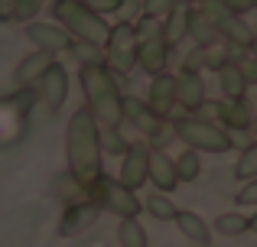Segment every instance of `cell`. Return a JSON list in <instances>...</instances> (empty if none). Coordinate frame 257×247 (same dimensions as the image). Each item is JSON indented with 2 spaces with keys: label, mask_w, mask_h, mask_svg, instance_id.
<instances>
[{
  "label": "cell",
  "mask_w": 257,
  "mask_h": 247,
  "mask_svg": "<svg viewBox=\"0 0 257 247\" xmlns=\"http://www.w3.org/2000/svg\"><path fill=\"white\" fill-rule=\"evenodd\" d=\"M65 159H69V172L82 185H91L104 172V153H101V143H98V121L85 104L78 111H72L69 124H65Z\"/></svg>",
  "instance_id": "obj_1"
},
{
  "label": "cell",
  "mask_w": 257,
  "mask_h": 247,
  "mask_svg": "<svg viewBox=\"0 0 257 247\" xmlns=\"http://www.w3.org/2000/svg\"><path fill=\"white\" fill-rule=\"evenodd\" d=\"M78 85L85 95V108L94 114L101 127H120L124 124V91H120V78L114 75L107 65H91V69H78Z\"/></svg>",
  "instance_id": "obj_2"
},
{
  "label": "cell",
  "mask_w": 257,
  "mask_h": 247,
  "mask_svg": "<svg viewBox=\"0 0 257 247\" xmlns=\"http://www.w3.org/2000/svg\"><path fill=\"white\" fill-rule=\"evenodd\" d=\"M52 20H56L72 39H85V43H94V46H104L107 36H111L107 17L94 13L82 0H56V4H52Z\"/></svg>",
  "instance_id": "obj_3"
},
{
  "label": "cell",
  "mask_w": 257,
  "mask_h": 247,
  "mask_svg": "<svg viewBox=\"0 0 257 247\" xmlns=\"http://www.w3.org/2000/svg\"><path fill=\"white\" fill-rule=\"evenodd\" d=\"M170 127H173V137H179L189 150L215 153V156L234 150V133H228L218 121H205L199 114H176Z\"/></svg>",
  "instance_id": "obj_4"
},
{
  "label": "cell",
  "mask_w": 257,
  "mask_h": 247,
  "mask_svg": "<svg viewBox=\"0 0 257 247\" xmlns=\"http://www.w3.org/2000/svg\"><path fill=\"white\" fill-rule=\"evenodd\" d=\"M134 30H137V69H144L150 78L166 72L170 59H173V49L163 36V23L150 20V17H140L134 23Z\"/></svg>",
  "instance_id": "obj_5"
},
{
  "label": "cell",
  "mask_w": 257,
  "mask_h": 247,
  "mask_svg": "<svg viewBox=\"0 0 257 247\" xmlns=\"http://www.w3.org/2000/svg\"><path fill=\"white\" fill-rule=\"evenodd\" d=\"M195 7L212 20V26L218 30V36H221V43H225V46L241 49V52H251V46H254V39H257V30L247 23L244 17H238V13L228 10L225 0H199Z\"/></svg>",
  "instance_id": "obj_6"
},
{
  "label": "cell",
  "mask_w": 257,
  "mask_h": 247,
  "mask_svg": "<svg viewBox=\"0 0 257 247\" xmlns=\"http://www.w3.org/2000/svg\"><path fill=\"white\" fill-rule=\"evenodd\" d=\"M88 198H91L101 211H111V215H117V218H137L140 211H144V202L137 198V192L127 189L120 179L107 176V172H101V176L88 185Z\"/></svg>",
  "instance_id": "obj_7"
},
{
  "label": "cell",
  "mask_w": 257,
  "mask_h": 247,
  "mask_svg": "<svg viewBox=\"0 0 257 247\" xmlns=\"http://www.w3.org/2000/svg\"><path fill=\"white\" fill-rule=\"evenodd\" d=\"M104 65L124 82L134 69H137V30L127 20L111 23V36L104 43Z\"/></svg>",
  "instance_id": "obj_8"
},
{
  "label": "cell",
  "mask_w": 257,
  "mask_h": 247,
  "mask_svg": "<svg viewBox=\"0 0 257 247\" xmlns=\"http://www.w3.org/2000/svg\"><path fill=\"white\" fill-rule=\"evenodd\" d=\"M33 104H36L33 88H17V95L0 98V143H13V140L23 137Z\"/></svg>",
  "instance_id": "obj_9"
},
{
  "label": "cell",
  "mask_w": 257,
  "mask_h": 247,
  "mask_svg": "<svg viewBox=\"0 0 257 247\" xmlns=\"http://www.w3.org/2000/svg\"><path fill=\"white\" fill-rule=\"evenodd\" d=\"M124 124H131L134 130H140V137L147 140V143H166V137L173 133L170 121H163V117H157L150 111V104L144 101V98L137 95H124Z\"/></svg>",
  "instance_id": "obj_10"
},
{
  "label": "cell",
  "mask_w": 257,
  "mask_h": 247,
  "mask_svg": "<svg viewBox=\"0 0 257 247\" xmlns=\"http://www.w3.org/2000/svg\"><path fill=\"white\" fill-rule=\"evenodd\" d=\"M33 91H36V104L46 111V114H59L65 104V98H69V72H65L62 62H52L49 69L43 72V78H39L36 85H33Z\"/></svg>",
  "instance_id": "obj_11"
},
{
  "label": "cell",
  "mask_w": 257,
  "mask_h": 247,
  "mask_svg": "<svg viewBox=\"0 0 257 247\" xmlns=\"http://www.w3.org/2000/svg\"><path fill=\"white\" fill-rule=\"evenodd\" d=\"M150 150L153 146L147 143V140H134L131 146H127V153L120 156V182L127 185V189H144L147 179H150Z\"/></svg>",
  "instance_id": "obj_12"
},
{
  "label": "cell",
  "mask_w": 257,
  "mask_h": 247,
  "mask_svg": "<svg viewBox=\"0 0 257 247\" xmlns=\"http://www.w3.org/2000/svg\"><path fill=\"white\" fill-rule=\"evenodd\" d=\"M26 39H30L36 49L52 52V56L69 52V46H72V36L56 23V20H52V23H46V20H33V23H26Z\"/></svg>",
  "instance_id": "obj_13"
},
{
  "label": "cell",
  "mask_w": 257,
  "mask_h": 247,
  "mask_svg": "<svg viewBox=\"0 0 257 247\" xmlns=\"http://www.w3.org/2000/svg\"><path fill=\"white\" fill-rule=\"evenodd\" d=\"M150 104V111L163 121H173V111H176V75L173 72H160V75L150 78V95L144 98Z\"/></svg>",
  "instance_id": "obj_14"
},
{
  "label": "cell",
  "mask_w": 257,
  "mask_h": 247,
  "mask_svg": "<svg viewBox=\"0 0 257 247\" xmlns=\"http://www.w3.org/2000/svg\"><path fill=\"white\" fill-rule=\"evenodd\" d=\"M228 133H247L254 127V111L247 98H218V117H215Z\"/></svg>",
  "instance_id": "obj_15"
},
{
  "label": "cell",
  "mask_w": 257,
  "mask_h": 247,
  "mask_svg": "<svg viewBox=\"0 0 257 247\" xmlns=\"http://www.w3.org/2000/svg\"><path fill=\"white\" fill-rule=\"evenodd\" d=\"M205 98L208 95L202 72H179L176 75V108H182V114H195Z\"/></svg>",
  "instance_id": "obj_16"
},
{
  "label": "cell",
  "mask_w": 257,
  "mask_h": 247,
  "mask_svg": "<svg viewBox=\"0 0 257 247\" xmlns=\"http://www.w3.org/2000/svg\"><path fill=\"white\" fill-rule=\"evenodd\" d=\"M98 215H101V208L91 202V198H85V202H72V205H65L62 218H59V234H62V237L78 234V231L91 228V224L98 221Z\"/></svg>",
  "instance_id": "obj_17"
},
{
  "label": "cell",
  "mask_w": 257,
  "mask_h": 247,
  "mask_svg": "<svg viewBox=\"0 0 257 247\" xmlns=\"http://www.w3.org/2000/svg\"><path fill=\"white\" fill-rule=\"evenodd\" d=\"M52 62H56V56H52V52H43V49H33L30 56H23L20 65L13 69V82H17V88H33Z\"/></svg>",
  "instance_id": "obj_18"
},
{
  "label": "cell",
  "mask_w": 257,
  "mask_h": 247,
  "mask_svg": "<svg viewBox=\"0 0 257 247\" xmlns=\"http://www.w3.org/2000/svg\"><path fill=\"white\" fill-rule=\"evenodd\" d=\"M147 182L153 185L157 192H170L179 185V176H176V163H173V156L170 153H163V150H150V179Z\"/></svg>",
  "instance_id": "obj_19"
},
{
  "label": "cell",
  "mask_w": 257,
  "mask_h": 247,
  "mask_svg": "<svg viewBox=\"0 0 257 247\" xmlns=\"http://www.w3.org/2000/svg\"><path fill=\"white\" fill-rule=\"evenodd\" d=\"M173 221H176V228L182 231V237H186V241H192V244H199V247H212V224H208L202 215L179 208Z\"/></svg>",
  "instance_id": "obj_20"
},
{
  "label": "cell",
  "mask_w": 257,
  "mask_h": 247,
  "mask_svg": "<svg viewBox=\"0 0 257 247\" xmlns=\"http://www.w3.org/2000/svg\"><path fill=\"white\" fill-rule=\"evenodd\" d=\"M218 88H221V98H247V88H251V82H247L244 69H241L238 59H231V62H225L218 72Z\"/></svg>",
  "instance_id": "obj_21"
},
{
  "label": "cell",
  "mask_w": 257,
  "mask_h": 247,
  "mask_svg": "<svg viewBox=\"0 0 257 247\" xmlns=\"http://www.w3.org/2000/svg\"><path fill=\"white\" fill-rule=\"evenodd\" d=\"M189 39H192L195 46H205V49L221 43V36H218V30L212 26V20H208L195 4L189 7Z\"/></svg>",
  "instance_id": "obj_22"
},
{
  "label": "cell",
  "mask_w": 257,
  "mask_h": 247,
  "mask_svg": "<svg viewBox=\"0 0 257 247\" xmlns=\"http://www.w3.org/2000/svg\"><path fill=\"white\" fill-rule=\"evenodd\" d=\"M189 7L192 4H179L173 13H166L160 23H163V36L170 43V49H179L182 39H189Z\"/></svg>",
  "instance_id": "obj_23"
},
{
  "label": "cell",
  "mask_w": 257,
  "mask_h": 247,
  "mask_svg": "<svg viewBox=\"0 0 257 247\" xmlns=\"http://www.w3.org/2000/svg\"><path fill=\"white\" fill-rule=\"evenodd\" d=\"M117 244L120 247H150V234L137 218H120L117 221Z\"/></svg>",
  "instance_id": "obj_24"
},
{
  "label": "cell",
  "mask_w": 257,
  "mask_h": 247,
  "mask_svg": "<svg viewBox=\"0 0 257 247\" xmlns=\"http://www.w3.org/2000/svg\"><path fill=\"white\" fill-rule=\"evenodd\" d=\"M212 231H215V234H225V237H241V234L251 231V218L241 215V211H225V215L215 218Z\"/></svg>",
  "instance_id": "obj_25"
},
{
  "label": "cell",
  "mask_w": 257,
  "mask_h": 247,
  "mask_svg": "<svg viewBox=\"0 0 257 247\" xmlns=\"http://www.w3.org/2000/svg\"><path fill=\"white\" fill-rule=\"evenodd\" d=\"M69 56L78 62V69H91V65H104V46L85 43V39H72Z\"/></svg>",
  "instance_id": "obj_26"
},
{
  "label": "cell",
  "mask_w": 257,
  "mask_h": 247,
  "mask_svg": "<svg viewBox=\"0 0 257 247\" xmlns=\"http://www.w3.org/2000/svg\"><path fill=\"white\" fill-rule=\"evenodd\" d=\"M52 189H56V195L62 198L65 205H72V202H85V198H88V185H82V182H78V179L72 176L69 169H65L62 176H56Z\"/></svg>",
  "instance_id": "obj_27"
},
{
  "label": "cell",
  "mask_w": 257,
  "mask_h": 247,
  "mask_svg": "<svg viewBox=\"0 0 257 247\" xmlns=\"http://www.w3.org/2000/svg\"><path fill=\"white\" fill-rule=\"evenodd\" d=\"M144 211L150 218H157V221H173L179 208H176V202L166 195V192H150V195L144 198Z\"/></svg>",
  "instance_id": "obj_28"
},
{
  "label": "cell",
  "mask_w": 257,
  "mask_h": 247,
  "mask_svg": "<svg viewBox=\"0 0 257 247\" xmlns=\"http://www.w3.org/2000/svg\"><path fill=\"white\" fill-rule=\"evenodd\" d=\"M98 143H101V153H104V156H124L131 140L120 133V127H101L98 124Z\"/></svg>",
  "instance_id": "obj_29"
},
{
  "label": "cell",
  "mask_w": 257,
  "mask_h": 247,
  "mask_svg": "<svg viewBox=\"0 0 257 247\" xmlns=\"http://www.w3.org/2000/svg\"><path fill=\"white\" fill-rule=\"evenodd\" d=\"M173 163H176V176H179V182H195V179L202 176V153L199 150H189V146H186Z\"/></svg>",
  "instance_id": "obj_30"
},
{
  "label": "cell",
  "mask_w": 257,
  "mask_h": 247,
  "mask_svg": "<svg viewBox=\"0 0 257 247\" xmlns=\"http://www.w3.org/2000/svg\"><path fill=\"white\" fill-rule=\"evenodd\" d=\"M234 179H241V182L257 179V140H251L247 146H241V156H238V163H234Z\"/></svg>",
  "instance_id": "obj_31"
},
{
  "label": "cell",
  "mask_w": 257,
  "mask_h": 247,
  "mask_svg": "<svg viewBox=\"0 0 257 247\" xmlns=\"http://www.w3.org/2000/svg\"><path fill=\"white\" fill-rule=\"evenodd\" d=\"M179 4H186V0H140V10L150 20H163L166 13H173Z\"/></svg>",
  "instance_id": "obj_32"
},
{
  "label": "cell",
  "mask_w": 257,
  "mask_h": 247,
  "mask_svg": "<svg viewBox=\"0 0 257 247\" xmlns=\"http://www.w3.org/2000/svg\"><path fill=\"white\" fill-rule=\"evenodd\" d=\"M43 10V0H17V10H13V20L20 23H33Z\"/></svg>",
  "instance_id": "obj_33"
},
{
  "label": "cell",
  "mask_w": 257,
  "mask_h": 247,
  "mask_svg": "<svg viewBox=\"0 0 257 247\" xmlns=\"http://www.w3.org/2000/svg\"><path fill=\"white\" fill-rule=\"evenodd\" d=\"M179 72H205V46H195L182 56Z\"/></svg>",
  "instance_id": "obj_34"
},
{
  "label": "cell",
  "mask_w": 257,
  "mask_h": 247,
  "mask_svg": "<svg viewBox=\"0 0 257 247\" xmlns=\"http://www.w3.org/2000/svg\"><path fill=\"white\" fill-rule=\"evenodd\" d=\"M117 17H120V20H127V23H137V20L144 17V10H140V0H120Z\"/></svg>",
  "instance_id": "obj_35"
},
{
  "label": "cell",
  "mask_w": 257,
  "mask_h": 247,
  "mask_svg": "<svg viewBox=\"0 0 257 247\" xmlns=\"http://www.w3.org/2000/svg\"><path fill=\"white\" fill-rule=\"evenodd\" d=\"M234 202H238V205H257V179L244 182L238 192H234Z\"/></svg>",
  "instance_id": "obj_36"
},
{
  "label": "cell",
  "mask_w": 257,
  "mask_h": 247,
  "mask_svg": "<svg viewBox=\"0 0 257 247\" xmlns=\"http://www.w3.org/2000/svg\"><path fill=\"white\" fill-rule=\"evenodd\" d=\"M82 4H88L94 13H101V17H114L120 7V0H82Z\"/></svg>",
  "instance_id": "obj_37"
},
{
  "label": "cell",
  "mask_w": 257,
  "mask_h": 247,
  "mask_svg": "<svg viewBox=\"0 0 257 247\" xmlns=\"http://www.w3.org/2000/svg\"><path fill=\"white\" fill-rule=\"evenodd\" d=\"M238 62H241V69H244L247 82H254V85H257V59L251 56V52H244V56H241Z\"/></svg>",
  "instance_id": "obj_38"
},
{
  "label": "cell",
  "mask_w": 257,
  "mask_h": 247,
  "mask_svg": "<svg viewBox=\"0 0 257 247\" xmlns=\"http://www.w3.org/2000/svg\"><path fill=\"white\" fill-rule=\"evenodd\" d=\"M225 7H228L231 13H238V17H244V13L257 10V4H254V0H225Z\"/></svg>",
  "instance_id": "obj_39"
},
{
  "label": "cell",
  "mask_w": 257,
  "mask_h": 247,
  "mask_svg": "<svg viewBox=\"0 0 257 247\" xmlns=\"http://www.w3.org/2000/svg\"><path fill=\"white\" fill-rule=\"evenodd\" d=\"M13 10H17V0H0V20H13Z\"/></svg>",
  "instance_id": "obj_40"
},
{
  "label": "cell",
  "mask_w": 257,
  "mask_h": 247,
  "mask_svg": "<svg viewBox=\"0 0 257 247\" xmlns=\"http://www.w3.org/2000/svg\"><path fill=\"white\" fill-rule=\"evenodd\" d=\"M251 56L257 59V39H254V46H251Z\"/></svg>",
  "instance_id": "obj_41"
},
{
  "label": "cell",
  "mask_w": 257,
  "mask_h": 247,
  "mask_svg": "<svg viewBox=\"0 0 257 247\" xmlns=\"http://www.w3.org/2000/svg\"><path fill=\"white\" fill-rule=\"evenodd\" d=\"M251 228H254V231H257V215H251Z\"/></svg>",
  "instance_id": "obj_42"
},
{
  "label": "cell",
  "mask_w": 257,
  "mask_h": 247,
  "mask_svg": "<svg viewBox=\"0 0 257 247\" xmlns=\"http://www.w3.org/2000/svg\"><path fill=\"white\" fill-rule=\"evenodd\" d=\"M186 4H199V0H186Z\"/></svg>",
  "instance_id": "obj_43"
},
{
  "label": "cell",
  "mask_w": 257,
  "mask_h": 247,
  "mask_svg": "<svg viewBox=\"0 0 257 247\" xmlns=\"http://www.w3.org/2000/svg\"><path fill=\"white\" fill-rule=\"evenodd\" d=\"M49 4H56V0H49Z\"/></svg>",
  "instance_id": "obj_44"
},
{
  "label": "cell",
  "mask_w": 257,
  "mask_h": 247,
  "mask_svg": "<svg viewBox=\"0 0 257 247\" xmlns=\"http://www.w3.org/2000/svg\"><path fill=\"white\" fill-rule=\"evenodd\" d=\"M254 4H257V0H254Z\"/></svg>",
  "instance_id": "obj_45"
},
{
  "label": "cell",
  "mask_w": 257,
  "mask_h": 247,
  "mask_svg": "<svg viewBox=\"0 0 257 247\" xmlns=\"http://www.w3.org/2000/svg\"><path fill=\"white\" fill-rule=\"evenodd\" d=\"M254 88H257V85H254Z\"/></svg>",
  "instance_id": "obj_46"
}]
</instances>
